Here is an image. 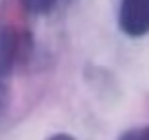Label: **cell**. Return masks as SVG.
Segmentation results:
<instances>
[{
  "label": "cell",
  "mask_w": 149,
  "mask_h": 140,
  "mask_svg": "<svg viewBox=\"0 0 149 140\" xmlns=\"http://www.w3.org/2000/svg\"><path fill=\"white\" fill-rule=\"evenodd\" d=\"M118 28L130 37H143L149 33V0H121L118 2Z\"/></svg>",
  "instance_id": "6da1fadb"
},
{
  "label": "cell",
  "mask_w": 149,
  "mask_h": 140,
  "mask_svg": "<svg viewBox=\"0 0 149 140\" xmlns=\"http://www.w3.org/2000/svg\"><path fill=\"white\" fill-rule=\"evenodd\" d=\"M20 46H22V42H20L18 31L7 24L0 26V79H5L13 70L20 57Z\"/></svg>",
  "instance_id": "7a4b0ae2"
},
{
  "label": "cell",
  "mask_w": 149,
  "mask_h": 140,
  "mask_svg": "<svg viewBox=\"0 0 149 140\" xmlns=\"http://www.w3.org/2000/svg\"><path fill=\"white\" fill-rule=\"evenodd\" d=\"M22 5L31 13H46L57 5V0H22Z\"/></svg>",
  "instance_id": "3957f363"
},
{
  "label": "cell",
  "mask_w": 149,
  "mask_h": 140,
  "mask_svg": "<svg viewBox=\"0 0 149 140\" xmlns=\"http://www.w3.org/2000/svg\"><path fill=\"white\" fill-rule=\"evenodd\" d=\"M118 140H149V127H134V129H127Z\"/></svg>",
  "instance_id": "277c9868"
},
{
  "label": "cell",
  "mask_w": 149,
  "mask_h": 140,
  "mask_svg": "<svg viewBox=\"0 0 149 140\" xmlns=\"http://www.w3.org/2000/svg\"><path fill=\"white\" fill-rule=\"evenodd\" d=\"M7 107H9V85L5 79H0V121L7 114Z\"/></svg>",
  "instance_id": "5b68a950"
},
{
  "label": "cell",
  "mask_w": 149,
  "mask_h": 140,
  "mask_svg": "<svg viewBox=\"0 0 149 140\" xmlns=\"http://www.w3.org/2000/svg\"><path fill=\"white\" fill-rule=\"evenodd\" d=\"M48 140H74V138L68 136V134H55V136H51Z\"/></svg>",
  "instance_id": "8992f818"
}]
</instances>
